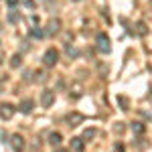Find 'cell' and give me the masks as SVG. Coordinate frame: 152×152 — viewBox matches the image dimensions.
I'll return each mask as SVG.
<instances>
[{
  "mask_svg": "<svg viewBox=\"0 0 152 152\" xmlns=\"http://www.w3.org/2000/svg\"><path fill=\"white\" fill-rule=\"evenodd\" d=\"M95 43H97V51L104 53V55H110L112 53V43H110V37L105 33H99L95 37Z\"/></svg>",
  "mask_w": 152,
  "mask_h": 152,
  "instance_id": "cell-1",
  "label": "cell"
},
{
  "mask_svg": "<svg viewBox=\"0 0 152 152\" xmlns=\"http://www.w3.org/2000/svg\"><path fill=\"white\" fill-rule=\"evenodd\" d=\"M59 61V51L55 47H49L45 51V55H43V65L45 67H55Z\"/></svg>",
  "mask_w": 152,
  "mask_h": 152,
  "instance_id": "cell-2",
  "label": "cell"
},
{
  "mask_svg": "<svg viewBox=\"0 0 152 152\" xmlns=\"http://www.w3.org/2000/svg\"><path fill=\"white\" fill-rule=\"evenodd\" d=\"M83 120H85V118H83V114H79V112H69L67 118H65V122H67L69 128H77V126H81Z\"/></svg>",
  "mask_w": 152,
  "mask_h": 152,
  "instance_id": "cell-3",
  "label": "cell"
},
{
  "mask_svg": "<svg viewBox=\"0 0 152 152\" xmlns=\"http://www.w3.org/2000/svg\"><path fill=\"white\" fill-rule=\"evenodd\" d=\"M14 112H16V107L12 104H8V102H2V104H0V118H2V120H6V122L12 120Z\"/></svg>",
  "mask_w": 152,
  "mask_h": 152,
  "instance_id": "cell-4",
  "label": "cell"
},
{
  "mask_svg": "<svg viewBox=\"0 0 152 152\" xmlns=\"http://www.w3.org/2000/svg\"><path fill=\"white\" fill-rule=\"evenodd\" d=\"M10 146H12V150H14V152H23L24 150V138L20 136V134H12Z\"/></svg>",
  "mask_w": 152,
  "mask_h": 152,
  "instance_id": "cell-5",
  "label": "cell"
},
{
  "mask_svg": "<svg viewBox=\"0 0 152 152\" xmlns=\"http://www.w3.org/2000/svg\"><path fill=\"white\" fill-rule=\"evenodd\" d=\"M53 102H55V94H53L51 89H45V91L41 94V105H43V107H51Z\"/></svg>",
  "mask_w": 152,
  "mask_h": 152,
  "instance_id": "cell-6",
  "label": "cell"
},
{
  "mask_svg": "<svg viewBox=\"0 0 152 152\" xmlns=\"http://www.w3.org/2000/svg\"><path fill=\"white\" fill-rule=\"evenodd\" d=\"M59 31H61V20L59 18H51L47 24V31H45V35H57Z\"/></svg>",
  "mask_w": 152,
  "mask_h": 152,
  "instance_id": "cell-7",
  "label": "cell"
},
{
  "mask_svg": "<svg viewBox=\"0 0 152 152\" xmlns=\"http://www.w3.org/2000/svg\"><path fill=\"white\" fill-rule=\"evenodd\" d=\"M33 107H35V102H33V99H23V102L18 104V112H23V114H31Z\"/></svg>",
  "mask_w": 152,
  "mask_h": 152,
  "instance_id": "cell-8",
  "label": "cell"
},
{
  "mask_svg": "<svg viewBox=\"0 0 152 152\" xmlns=\"http://www.w3.org/2000/svg\"><path fill=\"white\" fill-rule=\"evenodd\" d=\"M61 142H63V136H61L59 132H51V134H49V144H51L53 148H59Z\"/></svg>",
  "mask_w": 152,
  "mask_h": 152,
  "instance_id": "cell-9",
  "label": "cell"
},
{
  "mask_svg": "<svg viewBox=\"0 0 152 152\" xmlns=\"http://www.w3.org/2000/svg\"><path fill=\"white\" fill-rule=\"evenodd\" d=\"M31 75H33V81H37V83H45L47 81V73H45L43 69H35Z\"/></svg>",
  "mask_w": 152,
  "mask_h": 152,
  "instance_id": "cell-10",
  "label": "cell"
},
{
  "mask_svg": "<svg viewBox=\"0 0 152 152\" xmlns=\"http://www.w3.org/2000/svg\"><path fill=\"white\" fill-rule=\"evenodd\" d=\"M134 33H136L138 37H146V35H148V26H146V23H142V20H140V23H136V24H134Z\"/></svg>",
  "mask_w": 152,
  "mask_h": 152,
  "instance_id": "cell-11",
  "label": "cell"
},
{
  "mask_svg": "<svg viewBox=\"0 0 152 152\" xmlns=\"http://www.w3.org/2000/svg\"><path fill=\"white\" fill-rule=\"evenodd\" d=\"M20 65H23V55H20V53H14L10 57V67L12 69H18Z\"/></svg>",
  "mask_w": 152,
  "mask_h": 152,
  "instance_id": "cell-12",
  "label": "cell"
},
{
  "mask_svg": "<svg viewBox=\"0 0 152 152\" xmlns=\"http://www.w3.org/2000/svg\"><path fill=\"white\" fill-rule=\"evenodd\" d=\"M83 148H85V142H83L81 138H73V140H71V150L81 152Z\"/></svg>",
  "mask_w": 152,
  "mask_h": 152,
  "instance_id": "cell-13",
  "label": "cell"
},
{
  "mask_svg": "<svg viewBox=\"0 0 152 152\" xmlns=\"http://www.w3.org/2000/svg\"><path fill=\"white\" fill-rule=\"evenodd\" d=\"M94 136H95V128H85V130H83V134H81V140L83 142H89V140H94Z\"/></svg>",
  "mask_w": 152,
  "mask_h": 152,
  "instance_id": "cell-14",
  "label": "cell"
},
{
  "mask_svg": "<svg viewBox=\"0 0 152 152\" xmlns=\"http://www.w3.org/2000/svg\"><path fill=\"white\" fill-rule=\"evenodd\" d=\"M132 132L138 134V136H142V134L146 132V126H144L142 122H134V124H132Z\"/></svg>",
  "mask_w": 152,
  "mask_h": 152,
  "instance_id": "cell-15",
  "label": "cell"
},
{
  "mask_svg": "<svg viewBox=\"0 0 152 152\" xmlns=\"http://www.w3.org/2000/svg\"><path fill=\"white\" fill-rule=\"evenodd\" d=\"M71 97H73V99H79V97H81V94H83V89H81V85H79V83H75V85H73V87H71Z\"/></svg>",
  "mask_w": 152,
  "mask_h": 152,
  "instance_id": "cell-16",
  "label": "cell"
},
{
  "mask_svg": "<svg viewBox=\"0 0 152 152\" xmlns=\"http://www.w3.org/2000/svg\"><path fill=\"white\" fill-rule=\"evenodd\" d=\"M118 104H120V107H122L124 112H128V110H130V102H128L126 95H118Z\"/></svg>",
  "mask_w": 152,
  "mask_h": 152,
  "instance_id": "cell-17",
  "label": "cell"
},
{
  "mask_svg": "<svg viewBox=\"0 0 152 152\" xmlns=\"http://www.w3.org/2000/svg\"><path fill=\"white\" fill-rule=\"evenodd\" d=\"M31 37L33 39H43L45 37V31H41L39 26H35V28H31Z\"/></svg>",
  "mask_w": 152,
  "mask_h": 152,
  "instance_id": "cell-18",
  "label": "cell"
},
{
  "mask_svg": "<svg viewBox=\"0 0 152 152\" xmlns=\"http://www.w3.org/2000/svg\"><path fill=\"white\" fill-rule=\"evenodd\" d=\"M114 132H116V134H124V132H126V124L118 122L116 126H114Z\"/></svg>",
  "mask_w": 152,
  "mask_h": 152,
  "instance_id": "cell-19",
  "label": "cell"
},
{
  "mask_svg": "<svg viewBox=\"0 0 152 152\" xmlns=\"http://www.w3.org/2000/svg\"><path fill=\"white\" fill-rule=\"evenodd\" d=\"M65 49H67V55H71V57H77V49H73L71 45H67Z\"/></svg>",
  "mask_w": 152,
  "mask_h": 152,
  "instance_id": "cell-20",
  "label": "cell"
},
{
  "mask_svg": "<svg viewBox=\"0 0 152 152\" xmlns=\"http://www.w3.org/2000/svg\"><path fill=\"white\" fill-rule=\"evenodd\" d=\"M28 23L33 24V26H39V16H37V14H33V16L28 18Z\"/></svg>",
  "mask_w": 152,
  "mask_h": 152,
  "instance_id": "cell-21",
  "label": "cell"
},
{
  "mask_svg": "<svg viewBox=\"0 0 152 152\" xmlns=\"http://www.w3.org/2000/svg\"><path fill=\"white\" fill-rule=\"evenodd\" d=\"M114 152H126V148H124V144H122V142H118L116 146H114Z\"/></svg>",
  "mask_w": 152,
  "mask_h": 152,
  "instance_id": "cell-22",
  "label": "cell"
},
{
  "mask_svg": "<svg viewBox=\"0 0 152 152\" xmlns=\"http://www.w3.org/2000/svg\"><path fill=\"white\" fill-rule=\"evenodd\" d=\"M8 20H10V23H16V20H18V16L14 14V10H12L10 14H8Z\"/></svg>",
  "mask_w": 152,
  "mask_h": 152,
  "instance_id": "cell-23",
  "label": "cell"
},
{
  "mask_svg": "<svg viewBox=\"0 0 152 152\" xmlns=\"http://www.w3.org/2000/svg\"><path fill=\"white\" fill-rule=\"evenodd\" d=\"M23 4H24V6H28V8H33V6H35V2H33V0H23Z\"/></svg>",
  "mask_w": 152,
  "mask_h": 152,
  "instance_id": "cell-24",
  "label": "cell"
},
{
  "mask_svg": "<svg viewBox=\"0 0 152 152\" xmlns=\"http://www.w3.org/2000/svg\"><path fill=\"white\" fill-rule=\"evenodd\" d=\"M6 2H8L10 6H16V2H18V0H6Z\"/></svg>",
  "mask_w": 152,
  "mask_h": 152,
  "instance_id": "cell-25",
  "label": "cell"
},
{
  "mask_svg": "<svg viewBox=\"0 0 152 152\" xmlns=\"http://www.w3.org/2000/svg\"><path fill=\"white\" fill-rule=\"evenodd\" d=\"M53 152H69V150H65V148H55Z\"/></svg>",
  "mask_w": 152,
  "mask_h": 152,
  "instance_id": "cell-26",
  "label": "cell"
},
{
  "mask_svg": "<svg viewBox=\"0 0 152 152\" xmlns=\"http://www.w3.org/2000/svg\"><path fill=\"white\" fill-rule=\"evenodd\" d=\"M73 2H79V0H73Z\"/></svg>",
  "mask_w": 152,
  "mask_h": 152,
  "instance_id": "cell-27",
  "label": "cell"
},
{
  "mask_svg": "<svg viewBox=\"0 0 152 152\" xmlns=\"http://www.w3.org/2000/svg\"><path fill=\"white\" fill-rule=\"evenodd\" d=\"M150 2H152V0H150Z\"/></svg>",
  "mask_w": 152,
  "mask_h": 152,
  "instance_id": "cell-28",
  "label": "cell"
}]
</instances>
